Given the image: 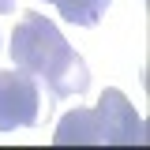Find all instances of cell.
I'll return each instance as SVG.
<instances>
[{"label": "cell", "instance_id": "cell-1", "mask_svg": "<svg viewBox=\"0 0 150 150\" xmlns=\"http://www.w3.org/2000/svg\"><path fill=\"white\" fill-rule=\"evenodd\" d=\"M11 60L15 68L30 71L41 79L53 98H75L90 86V71L86 60L64 41V34L56 30L53 19L26 11L11 30Z\"/></svg>", "mask_w": 150, "mask_h": 150}, {"label": "cell", "instance_id": "cell-2", "mask_svg": "<svg viewBox=\"0 0 150 150\" xmlns=\"http://www.w3.org/2000/svg\"><path fill=\"white\" fill-rule=\"evenodd\" d=\"M41 120V90L38 79L23 68L0 71V131L34 128Z\"/></svg>", "mask_w": 150, "mask_h": 150}, {"label": "cell", "instance_id": "cell-3", "mask_svg": "<svg viewBox=\"0 0 150 150\" xmlns=\"http://www.w3.org/2000/svg\"><path fill=\"white\" fill-rule=\"evenodd\" d=\"M98 120H101V143L105 146H143L146 143V131H143V120L131 105L124 90H105L101 101L94 105Z\"/></svg>", "mask_w": 150, "mask_h": 150}, {"label": "cell", "instance_id": "cell-4", "mask_svg": "<svg viewBox=\"0 0 150 150\" xmlns=\"http://www.w3.org/2000/svg\"><path fill=\"white\" fill-rule=\"evenodd\" d=\"M49 4L60 11V19H68L75 26H98L112 0H49Z\"/></svg>", "mask_w": 150, "mask_h": 150}, {"label": "cell", "instance_id": "cell-5", "mask_svg": "<svg viewBox=\"0 0 150 150\" xmlns=\"http://www.w3.org/2000/svg\"><path fill=\"white\" fill-rule=\"evenodd\" d=\"M0 11H15V0H0Z\"/></svg>", "mask_w": 150, "mask_h": 150}]
</instances>
